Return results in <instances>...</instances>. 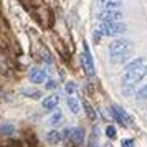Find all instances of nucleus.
<instances>
[{"instance_id":"obj_17","label":"nucleus","mask_w":147,"mask_h":147,"mask_svg":"<svg viewBox=\"0 0 147 147\" xmlns=\"http://www.w3.org/2000/svg\"><path fill=\"white\" fill-rule=\"evenodd\" d=\"M136 99L137 101H146L147 99V84L146 86H142L139 91L136 93Z\"/></svg>"},{"instance_id":"obj_5","label":"nucleus","mask_w":147,"mask_h":147,"mask_svg":"<svg viewBox=\"0 0 147 147\" xmlns=\"http://www.w3.org/2000/svg\"><path fill=\"white\" fill-rule=\"evenodd\" d=\"M109 113L113 116V119L116 121V122L122 124V126H131V124H132V117H131L121 106H111L109 107Z\"/></svg>"},{"instance_id":"obj_2","label":"nucleus","mask_w":147,"mask_h":147,"mask_svg":"<svg viewBox=\"0 0 147 147\" xmlns=\"http://www.w3.org/2000/svg\"><path fill=\"white\" fill-rule=\"evenodd\" d=\"M127 27L121 22H113V23H101V27L96 30L98 36H116V35L124 33Z\"/></svg>"},{"instance_id":"obj_9","label":"nucleus","mask_w":147,"mask_h":147,"mask_svg":"<svg viewBox=\"0 0 147 147\" xmlns=\"http://www.w3.org/2000/svg\"><path fill=\"white\" fill-rule=\"evenodd\" d=\"M58 102H60V96L58 94H50V96H47L45 99L41 101V106L45 109H55L58 106Z\"/></svg>"},{"instance_id":"obj_14","label":"nucleus","mask_w":147,"mask_h":147,"mask_svg":"<svg viewBox=\"0 0 147 147\" xmlns=\"http://www.w3.org/2000/svg\"><path fill=\"white\" fill-rule=\"evenodd\" d=\"M61 121H63V113H61L60 109H55L53 113L50 114V119H48V122H50L51 126H58Z\"/></svg>"},{"instance_id":"obj_21","label":"nucleus","mask_w":147,"mask_h":147,"mask_svg":"<svg viewBox=\"0 0 147 147\" xmlns=\"http://www.w3.org/2000/svg\"><path fill=\"white\" fill-rule=\"evenodd\" d=\"M106 136L109 137V139H114V137H116V127L114 126H107L106 127Z\"/></svg>"},{"instance_id":"obj_13","label":"nucleus","mask_w":147,"mask_h":147,"mask_svg":"<svg viewBox=\"0 0 147 147\" xmlns=\"http://www.w3.org/2000/svg\"><path fill=\"white\" fill-rule=\"evenodd\" d=\"M66 104H68L69 111H71L73 114H80L81 113V102L76 99V98H68Z\"/></svg>"},{"instance_id":"obj_19","label":"nucleus","mask_w":147,"mask_h":147,"mask_svg":"<svg viewBox=\"0 0 147 147\" xmlns=\"http://www.w3.org/2000/svg\"><path fill=\"white\" fill-rule=\"evenodd\" d=\"M84 109H86V114H88V117H89V119H96V113H94V109L91 106H89V104H84Z\"/></svg>"},{"instance_id":"obj_11","label":"nucleus","mask_w":147,"mask_h":147,"mask_svg":"<svg viewBox=\"0 0 147 147\" xmlns=\"http://www.w3.org/2000/svg\"><path fill=\"white\" fill-rule=\"evenodd\" d=\"M88 146L89 147H101L99 146V127L94 126L91 134H89V140H88Z\"/></svg>"},{"instance_id":"obj_22","label":"nucleus","mask_w":147,"mask_h":147,"mask_svg":"<svg viewBox=\"0 0 147 147\" xmlns=\"http://www.w3.org/2000/svg\"><path fill=\"white\" fill-rule=\"evenodd\" d=\"M56 86H58V83L55 80H47V83H45V88H47L48 91H50V89H55Z\"/></svg>"},{"instance_id":"obj_1","label":"nucleus","mask_w":147,"mask_h":147,"mask_svg":"<svg viewBox=\"0 0 147 147\" xmlns=\"http://www.w3.org/2000/svg\"><path fill=\"white\" fill-rule=\"evenodd\" d=\"M147 76V65H142L137 69H132V71H124L122 74V93L124 94H131L132 89L136 88L137 83L144 80Z\"/></svg>"},{"instance_id":"obj_7","label":"nucleus","mask_w":147,"mask_h":147,"mask_svg":"<svg viewBox=\"0 0 147 147\" xmlns=\"http://www.w3.org/2000/svg\"><path fill=\"white\" fill-rule=\"evenodd\" d=\"M122 18V12L119 10H102L99 13L101 23H113V22H119Z\"/></svg>"},{"instance_id":"obj_18","label":"nucleus","mask_w":147,"mask_h":147,"mask_svg":"<svg viewBox=\"0 0 147 147\" xmlns=\"http://www.w3.org/2000/svg\"><path fill=\"white\" fill-rule=\"evenodd\" d=\"M131 53H124V55H117V56H111V61L113 63H124V61H127L131 56H129Z\"/></svg>"},{"instance_id":"obj_4","label":"nucleus","mask_w":147,"mask_h":147,"mask_svg":"<svg viewBox=\"0 0 147 147\" xmlns=\"http://www.w3.org/2000/svg\"><path fill=\"white\" fill-rule=\"evenodd\" d=\"M131 41L124 40V38H119V40H114L111 45H109V55L111 56H117V55H124V53H131Z\"/></svg>"},{"instance_id":"obj_15","label":"nucleus","mask_w":147,"mask_h":147,"mask_svg":"<svg viewBox=\"0 0 147 147\" xmlns=\"http://www.w3.org/2000/svg\"><path fill=\"white\" fill-rule=\"evenodd\" d=\"M22 94L27 96V98H32V99H40L41 98V91L32 89V88H23V89H22Z\"/></svg>"},{"instance_id":"obj_20","label":"nucleus","mask_w":147,"mask_h":147,"mask_svg":"<svg viewBox=\"0 0 147 147\" xmlns=\"http://www.w3.org/2000/svg\"><path fill=\"white\" fill-rule=\"evenodd\" d=\"M65 91H66L68 94H74L76 93V84H74V83H66V84H65Z\"/></svg>"},{"instance_id":"obj_16","label":"nucleus","mask_w":147,"mask_h":147,"mask_svg":"<svg viewBox=\"0 0 147 147\" xmlns=\"http://www.w3.org/2000/svg\"><path fill=\"white\" fill-rule=\"evenodd\" d=\"M144 65V58H137V60L131 61L129 65L126 66V71H132V69H137L139 66H142Z\"/></svg>"},{"instance_id":"obj_8","label":"nucleus","mask_w":147,"mask_h":147,"mask_svg":"<svg viewBox=\"0 0 147 147\" xmlns=\"http://www.w3.org/2000/svg\"><path fill=\"white\" fill-rule=\"evenodd\" d=\"M28 80L32 81V83H36V84H40V83H45L47 81V73L40 69V68H33V69H30V73H28Z\"/></svg>"},{"instance_id":"obj_12","label":"nucleus","mask_w":147,"mask_h":147,"mask_svg":"<svg viewBox=\"0 0 147 147\" xmlns=\"http://www.w3.org/2000/svg\"><path fill=\"white\" fill-rule=\"evenodd\" d=\"M61 139H63V134L58 132V131H50V132L47 134V142L48 144H60Z\"/></svg>"},{"instance_id":"obj_6","label":"nucleus","mask_w":147,"mask_h":147,"mask_svg":"<svg viewBox=\"0 0 147 147\" xmlns=\"http://www.w3.org/2000/svg\"><path fill=\"white\" fill-rule=\"evenodd\" d=\"M63 137H69L74 144L81 146L84 142V131L81 127H69V129H65L63 131Z\"/></svg>"},{"instance_id":"obj_10","label":"nucleus","mask_w":147,"mask_h":147,"mask_svg":"<svg viewBox=\"0 0 147 147\" xmlns=\"http://www.w3.org/2000/svg\"><path fill=\"white\" fill-rule=\"evenodd\" d=\"M99 5L104 10H117L122 5V0H99Z\"/></svg>"},{"instance_id":"obj_3","label":"nucleus","mask_w":147,"mask_h":147,"mask_svg":"<svg viewBox=\"0 0 147 147\" xmlns=\"http://www.w3.org/2000/svg\"><path fill=\"white\" fill-rule=\"evenodd\" d=\"M80 60H81V66L84 69V73L88 76H94V61H93V56H91V50H89L86 41L83 43V53H81Z\"/></svg>"},{"instance_id":"obj_23","label":"nucleus","mask_w":147,"mask_h":147,"mask_svg":"<svg viewBox=\"0 0 147 147\" xmlns=\"http://www.w3.org/2000/svg\"><path fill=\"white\" fill-rule=\"evenodd\" d=\"M121 146L122 147H134V139H124L121 142Z\"/></svg>"}]
</instances>
